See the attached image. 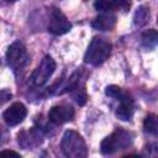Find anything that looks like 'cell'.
Returning <instances> with one entry per match:
<instances>
[{"instance_id":"3957f363","label":"cell","mask_w":158,"mask_h":158,"mask_svg":"<svg viewBox=\"0 0 158 158\" xmlns=\"http://www.w3.org/2000/svg\"><path fill=\"white\" fill-rule=\"evenodd\" d=\"M111 53V44L101 37H94L85 52L84 60L91 65L102 64Z\"/></svg>"},{"instance_id":"5b68a950","label":"cell","mask_w":158,"mask_h":158,"mask_svg":"<svg viewBox=\"0 0 158 158\" xmlns=\"http://www.w3.org/2000/svg\"><path fill=\"white\" fill-rule=\"evenodd\" d=\"M56 69V62L51 56H44L43 59L41 60L40 65L35 69V72L31 75V81L36 86H42L44 85L51 75L53 74Z\"/></svg>"},{"instance_id":"8fae6325","label":"cell","mask_w":158,"mask_h":158,"mask_svg":"<svg viewBox=\"0 0 158 158\" xmlns=\"http://www.w3.org/2000/svg\"><path fill=\"white\" fill-rule=\"evenodd\" d=\"M91 25L99 31H111L116 25V17L111 14H101L93 21Z\"/></svg>"},{"instance_id":"7c38bea8","label":"cell","mask_w":158,"mask_h":158,"mask_svg":"<svg viewBox=\"0 0 158 158\" xmlns=\"http://www.w3.org/2000/svg\"><path fill=\"white\" fill-rule=\"evenodd\" d=\"M94 7L98 11H115V10H127L130 2L127 1H95Z\"/></svg>"},{"instance_id":"8992f818","label":"cell","mask_w":158,"mask_h":158,"mask_svg":"<svg viewBox=\"0 0 158 158\" xmlns=\"http://www.w3.org/2000/svg\"><path fill=\"white\" fill-rule=\"evenodd\" d=\"M48 28L53 35L59 36V35L67 33L72 28V23L69 22V20L64 16V14L60 10L53 9L51 12V20H49Z\"/></svg>"},{"instance_id":"277c9868","label":"cell","mask_w":158,"mask_h":158,"mask_svg":"<svg viewBox=\"0 0 158 158\" xmlns=\"http://www.w3.org/2000/svg\"><path fill=\"white\" fill-rule=\"evenodd\" d=\"M28 53L23 43L21 42H14L6 52V62L11 67V69L15 73H19L23 70V68L28 63Z\"/></svg>"},{"instance_id":"6da1fadb","label":"cell","mask_w":158,"mask_h":158,"mask_svg":"<svg viewBox=\"0 0 158 158\" xmlns=\"http://www.w3.org/2000/svg\"><path fill=\"white\" fill-rule=\"evenodd\" d=\"M60 148L65 158H86L88 157V147L85 144L84 138L73 130L65 131L62 138Z\"/></svg>"},{"instance_id":"ba28073f","label":"cell","mask_w":158,"mask_h":158,"mask_svg":"<svg viewBox=\"0 0 158 158\" xmlns=\"http://www.w3.org/2000/svg\"><path fill=\"white\" fill-rule=\"evenodd\" d=\"M48 118L54 125H63L74 118V109L69 105H57L49 110Z\"/></svg>"},{"instance_id":"2e32d148","label":"cell","mask_w":158,"mask_h":158,"mask_svg":"<svg viewBox=\"0 0 158 158\" xmlns=\"http://www.w3.org/2000/svg\"><path fill=\"white\" fill-rule=\"evenodd\" d=\"M0 158H21V156L15 151L5 149V151L0 152Z\"/></svg>"},{"instance_id":"7a4b0ae2","label":"cell","mask_w":158,"mask_h":158,"mask_svg":"<svg viewBox=\"0 0 158 158\" xmlns=\"http://www.w3.org/2000/svg\"><path fill=\"white\" fill-rule=\"evenodd\" d=\"M133 135L126 130L117 128L115 132H112L110 136L102 139L100 144V149L104 154H112L115 152L126 149L132 144Z\"/></svg>"},{"instance_id":"5bb4252c","label":"cell","mask_w":158,"mask_h":158,"mask_svg":"<svg viewBox=\"0 0 158 158\" xmlns=\"http://www.w3.org/2000/svg\"><path fill=\"white\" fill-rule=\"evenodd\" d=\"M149 21V9L147 6H139L135 14V25L143 26Z\"/></svg>"},{"instance_id":"9a60e30c","label":"cell","mask_w":158,"mask_h":158,"mask_svg":"<svg viewBox=\"0 0 158 158\" xmlns=\"http://www.w3.org/2000/svg\"><path fill=\"white\" fill-rule=\"evenodd\" d=\"M143 127L144 131L151 133V135H157V128H158V122H157V116L154 114H149L146 116L143 121Z\"/></svg>"},{"instance_id":"4fadbf2b","label":"cell","mask_w":158,"mask_h":158,"mask_svg":"<svg viewBox=\"0 0 158 158\" xmlns=\"http://www.w3.org/2000/svg\"><path fill=\"white\" fill-rule=\"evenodd\" d=\"M157 40H158V35H157V31L153 28L146 31L142 35V44L148 49H153L156 47Z\"/></svg>"},{"instance_id":"52a82bcc","label":"cell","mask_w":158,"mask_h":158,"mask_svg":"<svg viewBox=\"0 0 158 158\" xmlns=\"http://www.w3.org/2000/svg\"><path fill=\"white\" fill-rule=\"evenodd\" d=\"M27 115V109L21 102H14L9 109H6L2 114L4 121L9 126H16L23 121Z\"/></svg>"},{"instance_id":"e0dca14e","label":"cell","mask_w":158,"mask_h":158,"mask_svg":"<svg viewBox=\"0 0 158 158\" xmlns=\"http://www.w3.org/2000/svg\"><path fill=\"white\" fill-rule=\"evenodd\" d=\"M12 94L9 90H0V106L11 99Z\"/></svg>"},{"instance_id":"ac0fdd59","label":"cell","mask_w":158,"mask_h":158,"mask_svg":"<svg viewBox=\"0 0 158 158\" xmlns=\"http://www.w3.org/2000/svg\"><path fill=\"white\" fill-rule=\"evenodd\" d=\"M122 158H141V157L137 156V154H128V156H125V157H122Z\"/></svg>"},{"instance_id":"30bf717a","label":"cell","mask_w":158,"mask_h":158,"mask_svg":"<svg viewBox=\"0 0 158 158\" xmlns=\"http://www.w3.org/2000/svg\"><path fill=\"white\" fill-rule=\"evenodd\" d=\"M41 135L36 130H30V131H22L19 133V143L23 148H32L37 144L41 143Z\"/></svg>"},{"instance_id":"9c48e42d","label":"cell","mask_w":158,"mask_h":158,"mask_svg":"<svg viewBox=\"0 0 158 158\" xmlns=\"http://www.w3.org/2000/svg\"><path fill=\"white\" fill-rule=\"evenodd\" d=\"M133 115V100L128 94L126 98L120 100V106L116 109V116L122 121H128Z\"/></svg>"}]
</instances>
